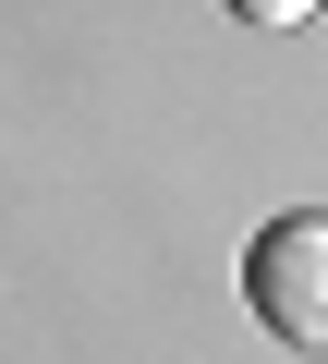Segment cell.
<instances>
[{
    "instance_id": "obj_2",
    "label": "cell",
    "mask_w": 328,
    "mask_h": 364,
    "mask_svg": "<svg viewBox=\"0 0 328 364\" xmlns=\"http://www.w3.org/2000/svg\"><path fill=\"white\" fill-rule=\"evenodd\" d=\"M316 0H231V25H304Z\"/></svg>"
},
{
    "instance_id": "obj_1",
    "label": "cell",
    "mask_w": 328,
    "mask_h": 364,
    "mask_svg": "<svg viewBox=\"0 0 328 364\" xmlns=\"http://www.w3.org/2000/svg\"><path fill=\"white\" fill-rule=\"evenodd\" d=\"M243 304H255L268 340L328 352V219H268L243 243Z\"/></svg>"
}]
</instances>
